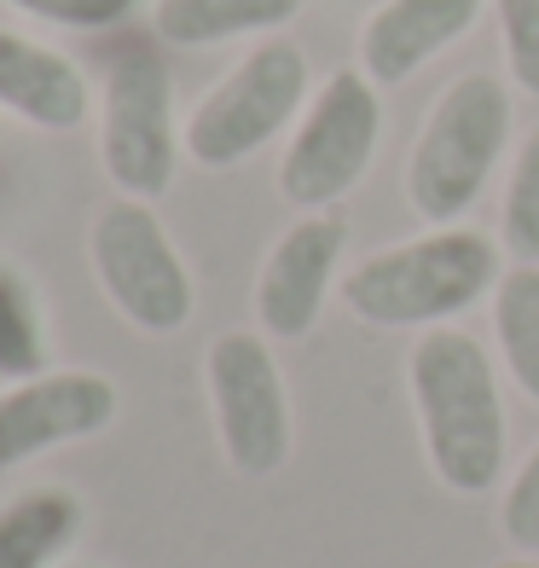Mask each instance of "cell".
Returning <instances> with one entry per match:
<instances>
[{
    "label": "cell",
    "instance_id": "obj_1",
    "mask_svg": "<svg viewBox=\"0 0 539 568\" xmlns=\"http://www.w3.org/2000/svg\"><path fill=\"white\" fill-rule=\"evenodd\" d=\"M406 395H413L418 442L435 481L458 499H481L505 481L510 424L487 348L458 325L418 331L406 354Z\"/></svg>",
    "mask_w": 539,
    "mask_h": 568
},
{
    "label": "cell",
    "instance_id": "obj_2",
    "mask_svg": "<svg viewBox=\"0 0 539 568\" xmlns=\"http://www.w3.org/2000/svg\"><path fill=\"white\" fill-rule=\"evenodd\" d=\"M505 278V244L476 226H429L406 244L372 250L337 284L343 307L372 331H435L470 314Z\"/></svg>",
    "mask_w": 539,
    "mask_h": 568
},
{
    "label": "cell",
    "instance_id": "obj_3",
    "mask_svg": "<svg viewBox=\"0 0 539 568\" xmlns=\"http://www.w3.org/2000/svg\"><path fill=\"white\" fill-rule=\"evenodd\" d=\"M510 122H517V99L494 70H465L441 88L406 158V203L424 226H458L476 210L510 151Z\"/></svg>",
    "mask_w": 539,
    "mask_h": 568
},
{
    "label": "cell",
    "instance_id": "obj_4",
    "mask_svg": "<svg viewBox=\"0 0 539 568\" xmlns=\"http://www.w3.org/2000/svg\"><path fill=\"white\" fill-rule=\"evenodd\" d=\"M307 53L296 41L273 36L221 75L197 99V111L180 128V145L197 169H238L262 145H273L307 111Z\"/></svg>",
    "mask_w": 539,
    "mask_h": 568
},
{
    "label": "cell",
    "instance_id": "obj_5",
    "mask_svg": "<svg viewBox=\"0 0 539 568\" xmlns=\"http://www.w3.org/2000/svg\"><path fill=\"white\" fill-rule=\"evenodd\" d=\"M105 128H99V158L122 197H163L174 186V75L163 64L157 36H116L105 53Z\"/></svg>",
    "mask_w": 539,
    "mask_h": 568
},
{
    "label": "cell",
    "instance_id": "obj_6",
    "mask_svg": "<svg viewBox=\"0 0 539 568\" xmlns=\"http://www.w3.org/2000/svg\"><path fill=\"white\" fill-rule=\"evenodd\" d=\"M377 145H383V88L359 64L325 75L319 93L307 99L285 158H278V197L296 203L302 215L337 210L366 180Z\"/></svg>",
    "mask_w": 539,
    "mask_h": 568
},
{
    "label": "cell",
    "instance_id": "obj_7",
    "mask_svg": "<svg viewBox=\"0 0 539 568\" xmlns=\"http://www.w3.org/2000/svg\"><path fill=\"white\" fill-rule=\"evenodd\" d=\"M203 377H210V406H215V435H221L226 464L255 481L278 476L291 464L296 418H291V389L267 337H255V331L215 337L210 359H203Z\"/></svg>",
    "mask_w": 539,
    "mask_h": 568
},
{
    "label": "cell",
    "instance_id": "obj_8",
    "mask_svg": "<svg viewBox=\"0 0 539 568\" xmlns=\"http://www.w3.org/2000/svg\"><path fill=\"white\" fill-rule=\"evenodd\" d=\"M93 273L105 284L111 307L151 331V337H169L192 320V273L180 262L174 239L163 232V221L151 215V203L140 197H116L99 210L93 221Z\"/></svg>",
    "mask_w": 539,
    "mask_h": 568
},
{
    "label": "cell",
    "instance_id": "obj_9",
    "mask_svg": "<svg viewBox=\"0 0 539 568\" xmlns=\"http://www.w3.org/2000/svg\"><path fill=\"white\" fill-rule=\"evenodd\" d=\"M343 255H348V221L337 210L291 221V232L267 250L262 278H255V320L273 343H302L319 325Z\"/></svg>",
    "mask_w": 539,
    "mask_h": 568
},
{
    "label": "cell",
    "instance_id": "obj_10",
    "mask_svg": "<svg viewBox=\"0 0 539 568\" xmlns=\"http://www.w3.org/2000/svg\"><path fill=\"white\" fill-rule=\"evenodd\" d=\"M116 418V383L99 372H41L0 395V470L88 442Z\"/></svg>",
    "mask_w": 539,
    "mask_h": 568
},
{
    "label": "cell",
    "instance_id": "obj_11",
    "mask_svg": "<svg viewBox=\"0 0 539 568\" xmlns=\"http://www.w3.org/2000/svg\"><path fill=\"white\" fill-rule=\"evenodd\" d=\"M487 0H377L359 23V70L377 88H400L476 30Z\"/></svg>",
    "mask_w": 539,
    "mask_h": 568
},
{
    "label": "cell",
    "instance_id": "obj_12",
    "mask_svg": "<svg viewBox=\"0 0 539 568\" xmlns=\"http://www.w3.org/2000/svg\"><path fill=\"white\" fill-rule=\"evenodd\" d=\"M0 111L35 122L47 134H70L88 116V75L59 47L0 30Z\"/></svg>",
    "mask_w": 539,
    "mask_h": 568
},
{
    "label": "cell",
    "instance_id": "obj_13",
    "mask_svg": "<svg viewBox=\"0 0 539 568\" xmlns=\"http://www.w3.org/2000/svg\"><path fill=\"white\" fill-rule=\"evenodd\" d=\"M307 0H157L151 36L163 47H221L238 36H273Z\"/></svg>",
    "mask_w": 539,
    "mask_h": 568
},
{
    "label": "cell",
    "instance_id": "obj_14",
    "mask_svg": "<svg viewBox=\"0 0 539 568\" xmlns=\"http://www.w3.org/2000/svg\"><path fill=\"white\" fill-rule=\"evenodd\" d=\"M75 528H82V499L64 487H35L0 505V568H47Z\"/></svg>",
    "mask_w": 539,
    "mask_h": 568
},
{
    "label": "cell",
    "instance_id": "obj_15",
    "mask_svg": "<svg viewBox=\"0 0 539 568\" xmlns=\"http://www.w3.org/2000/svg\"><path fill=\"white\" fill-rule=\"evenodd\" d=\"M494 343L510 383L539 406V267H505L494 291Z\"/></svg>",
    "mask_w": 539,
    "mask_h": 568
},
{
    "label": "cell",
    "instance_id": "obj_16",
    "mask_svg": "<svg viewBox=\"0 0 539 568\" xmlns=\"http://www.w3.org/2000/svg\"><path fill=\"white\" fill-rule=\"evenodd\" d=\"M47 372V325L30 278L0 262V377L30 383Z\"/></svg>",
    "mask_w": 539,
    "mask_h": 568
},
{
    "label": "cell",
    "instance_id": "obj_17",
    "mask_svg": "<svg viewBox=\"0 0 539 568\" xmlns=\"http://www.w3.org/2000/svg\"><path fill=\"white\" fill-rule=\"evenodd\" d=\"M499 244L517 267H539V128H528L517 163H510L499 203Z\"/></svg>",
    "mask_w": 539,
    "mask_h": 568
},
{
    "label": "cell",
    "instance_id": "obj_18",
    "mask_svg": "<svg viewBox=\"0 0 539 568\" xmlns=\"http://www.w3.org/2000/svg\"><path fill=\"white\" fill-rule=\"evenodd\" d=\"M505 70L528 99H539V0H494Z\"/></svg>",
    "mask_w": 539,
    "mask_h": 568
},
{
    "label": "cell",
    "instance_id": "obj_19",
    "mask_svg": "<svg viewBox=\"0 0 539 568\" xmlns=\"http://www.w3.org/2000/svg\"><path fill=\"white\" fill-rule=\"evenodd\" d=\"M23 18L59 23V30H122L145 0H7Z\"/></svg>",
    "mask_w": 539,
    "mask_h": 568
},
{
    "label": "cell",
    "instance_id": "obj_20",
    "mask_svg": "<svg viewBox=\"0 0 539 568\" xmlns=\"http://www.w3.org/2000/svg\"><path fill=\"white\" fill-rule=\"evenodd\" d=\"M499 528H505V539H510L517 551L539 557V442H533V453L522 458V470L510 476V487H505Z\"/></svg>",
    "mask_w": 539,
    "mask_h": 568
},
{
    "label": "cell",
    "instance_id": "obj_21",
    "mask_svg": "<svg viewBox=\"0 0 539 568\" xmlns=\"http://www.w3.org/2000/svg\"><path fill=\"white\" fill-rule=\"evenodd\" d=\"M494 568H539V557H528V551H517V557H505V562H494Z\"/></svg>",
    "mask_w": 539,
    "mask_h": 568
}]
</instances>
